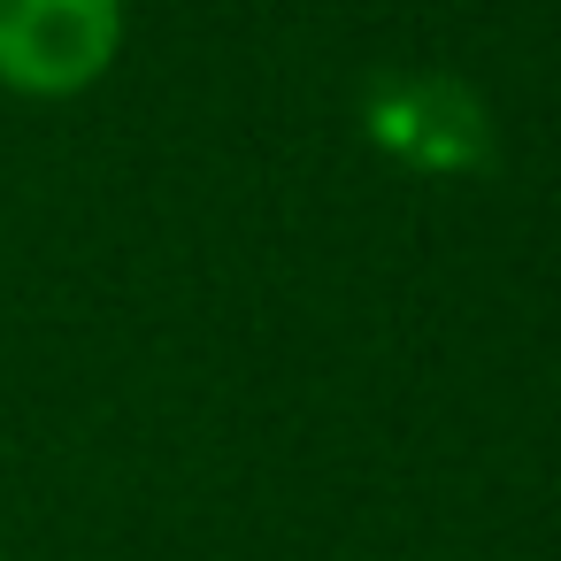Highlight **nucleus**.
Listing matches in <instances>:
<instances>
[{
  "mask_svg": "<svg viewBox=\"0 0 561 561\" xmlns=\"http://www.w3.org/2000/svg\"><path fill=\"white\" fill-rule=\"evenodd\" d=\"M124 0H0V78L16 93H78L108 70Z\"/></svg>",
  "mask_w": 561,
  "mask_h": 561,
  "instance_id": "f257e3e1",
  "label": "nucleus"
}]
</instances>
